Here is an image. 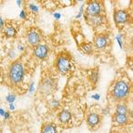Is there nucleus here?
<instances>
[{
  "instance_id": "obj_15",
  "label": "nucleus",
  "mask_w": 133,
  "mask_h": 133,
  "mask_svg": "<svg viewBox=\"0 0 133 133\" xmlns=\"http://www.w3.org/2000/svg\"><path fill=\"white\" fill-rule=\"evenodd\" d=\"M128 112L127 107L123 104H119L116 107V114H120V115H126Z\"/></svg>"
},
{
  "instance_id": "obj_2",
  "label": "nucleus",
  "mask_w": 133,
  "mask_h": 133,
  "mask_svg": "<svg viewBox=\"0 0 133 133\" xmlns=\"http://www.w3.org/2000/svg\"><path fill=\"white\" fill-rule=\"evenodd\" d=\"M129 91H130V87H129L128 83L124 81H119L115 83L112 94L115 99H123L125 97H127Z\"/></svg>"
},
{
  "instance_id": "obj_4",
  "label": "nucleus",
  "mask_w": 133,
  "mask_h": 133,
  "mask_svg": "<svg viewBox=\"0 0 133 133\" xmlns=\"http://www.w3.org/2000/svg\"><path fill=\"white\" fill-rule=\"evenodd\" d=\"M101 12V5L97 1H92L88 4L86 8V14L90 16H97L99 15Z\"/></svg>"
},
{
  "instance_id": "obj_19",
  "label": "nucleus",
  "mask_w": 133,
  "mask_h": 133,
  "mask_svg": "<svg viewBox=\"0 0 133 133\" xmlns=\"http://www.w3.org/2000/svg\"><path fill=\"white\" fill-rule=\"evenodd\" d=\"M29 8L33 11L34 12H38V8L37 6H36L35 5H29Z\"/></svg>"
},
{
  "instance_id": "obj_18",
  "label": "nucleus",
  "mask_w": 133,
  "mask_h": 133,
  "mask_svg": "<svg viewBox=\"0 0 133 133\" xmlns=\"http://www.w3.org/2000/svg\"><path fill=\"white\" fill-rule=\"evenodd\" d=\"M6 100H7L8 102H10V103H12V102L14 101V100H15V96L10 94V95L7 96V98H6Z\"/></svg>"
},
{
  "instance_id": "obj_20",
  "label": "nucleus",
  "mask_w": 133,
  "mask_h": 133,
  "mask_svg": "<svg viewBox=\"0 0 133 133\" xmlns=\"http://www.w3.org/2000/svg\"><path fill=\"white\" fill-rule=\"evenodd\" d=\"M51 107H53V108H58L59 107V101H57V100H52L51 103Z\"/></svg>"
},
{
  "instance_id": "obj_27",
  "label": "nucleus",
  "mask_w": 133,
  "mask_h": 133,
  "mask_svg": "<svg viewBox=\"0 0 133 133\" xmlns=\"http://www.w3.org/2000/svg\"><path fill=\"white\" fill-rule=\"evenodd\" d=\"M19 49H20V50H21V51L24 50V48H23V46H21V45H19Z\"/></svg>"
},
{
  "instance_id": "obj_1",
  "label": "nucleus",
  "mask_w": 133,
  "mask_h": 133,
  "mask_svg": "<svg viewBox=\"0 0 133 133\" xmlns=\"http://www.w3.org/2000/svg\"><path fill=\"white\" fill-rule=\"evenodd\" d=\"M24 76V68L21 61H17L12 64L9 69V79L14 84L20 83Z\"/></svg>"
},
{
  "instance_id": "obj_23",
  "label": "nucleus",
  "mask_w": 133,
  "mask_h": 133,
  "mask_svg": "<svg viewBox=\"0 0 133 133\" xmlns=\"http://www.w3.org/2000/svg\"><path fill=\"white\" fill-rule=\"evenodd\" d=\"M3 27H4V21L2 20L1 17H0V29H2Z\"/></svg>"
},
{
  "instance_id": "obj_16",
  "label": "nucleus",
  "mask_w": 133,
  "mask_h": 133,
  "mask_svg": "<svg viewBox=\"0 0 133 133\" xmlns=\"http://www.w3.org/2000/svg\"><path fill=\"white\" fill-rule=\"evenodd\" d=\"M82 50L83 52L87 53V54H90V53L92 51V46L91 44H83L82 45Z\"/></svg>"
},
{
  "instance_id": "obj_14",
  "label": "nucleus",
  "mask_w": 133,
  "mask_h": 133,
  "mask_svg": "<svg viewBox=\"0 0 133 133\" xmlns=\"http://www.w3.org/2000/svg\"><path fill=\"white\" fill-rule=\"evenodd\" d=\"M115 121L119 124H124L128 122V117L126 115H120L115 114Z\"/></svg>"
},
{
  "instance_id": "obj_7",
  "label": "nucleus",
  "mask_w": 133,
  "mask_h": 133,
  "mask_svg": "<svg viewBox=\"0 0 133 133\" xmlns=\"http://www.w3.org/2000/svg\"><path fill=\"white\" fill-rule=\"evenodd\" d=\"M28 40L32 45H37L40 42V35L36 30H31L28 34Z\"/></svg>"
},
{
  "instance_id": "obj_5",
  "label": "nucleus",
  "mask_w": 133,
  "mask_h": 133,
  "mask_svg": "<svg viewBox=\"0 0 133 133\" xmlns=\"http://www.w3.org/2000/svg\"><path fill=\"white\" fill-rule=\"evenodd\" d=\"M114 19H115V23H117V24H123V23L127 22L129 19H130V16H129V14L126 11L119 10L115 12Z\"/></svg>"
},
{
  "instance_id": "obj_21",
  "label": "nucleus",
  "mask_w": 133,
  "mask_h": 133,
  "mask_svg": "<svg viewBox=\"0 0 133 133\" xmlns=\"http://www.w3.org/2000/svg\"><path fill=\"white\" fill-rule=\"evenodd\" d=\"M20 16H21V19H25L26 18V12H25V11H21Z\"/></svg>"
},
{
  "instance_id": "obj_24",
  "label": "nucleus",
  "mask_w": 133,
  "mask_h": 133,
  "mask_svg": "<svg viewBox=\"0 0 133 133\" xmlns=\"http://www.w3.org/2000/svg\"><path fill=\"white\" fill-rule=\"evenodd\" d=\"M54 17H55V18H57V19H59V18H61V15H59V14H54Z\"/></svg>"
},
{
  "instance_id": "obj_12",
  "label": "nucleus",
  "mask_w": 133,
  "mask_h": 133,
  "mask_svg": "<svg viewBox=\"0 0 133 133\" xmlns=\"http://www.w3.org/2000/svg\"><path fill=\"white\" fill-rule=\"evenodd\" d=\"M71 116L72 115H71V114H70V112H68V111H66V110H63L59 114V120L62 123H66L70 121Z\"/></svg>"
},
{
  "instance_id": "obj_13",
  "label": "nucleus",
  "mask_w": 133,
  "mask_h": 133,
  "mask_svg": "<svg viewBox=\"0 0 133 133\" xmlns=\"http://www.w3.org/2000/svg\"><path fill=\"white\" fill-rule=\"evenodd\" d=\"M41 133H57L56 128H55L54 124H52V123L45 124V125L43 127Z\"/></svg>"
},
{
  "instance_id": "obj_25",
  "label": "nucleus",
  "mask_w": 133,
  "mask_h": 133,
  "mask_svg": "<svg viewBox=\"0 0 133 133\" xmlns=\"http://www.w3.org/2000/svg\"><path fill=\"white\" fill-rule=\"evenodd\" d=\"M0 115H5V112H4L3 109H0Z\"/></svg>"
},
{
  "instance_id": "obj_8",
  "label": "nucleus",
  "mask_w": 133,
  "mask_h": 133,
  "mask_svg": "<svg viewBox=\"0 0 133 133\" xmlns=\"http://www.w3.org/2000/svg\"><path fill=\"white\" fill-rule=\"evenodd\" d=\"M94 44H95V46L98 49L105 48L108 44V37L106 36L98 35L94 39Z\"/></svg>"
},
{
  "instance_id": "obj_26",
  "label": "nucleus",
  "mask_w": 133,
  "mask_h": 133,
  "mask_svg": "<svg viewBox=\"0 0 133 133\" xmlns=\"http://www.w3.org/2000/svg\"><path fill=\"white\" fill-rule=\"evenodd\" d=\"M93 98H96V99H98V98H99V96H98V95H95V96H93Z\"/></svg>"
},
{
  "instance_id": "obj_28",
  "label": "nucleus",
  "mask_w": 133,
  "mask_h": 133,
  "mask_svg": "<svg viewBox=\"0 0 133 133\" xmlns=\"http://www.w3.org/2000/svg\"><path fill=\"white\" fill-rule=\"evenodd\" d=\"M11 108H12V109H14V106H12V104H11Z\"/></svg>"
},
{
  "instance_id": "obj_10",
  "label": "nucleus",
  "mask_w": 133,
  "mask_h": 133,
  "mask_svg": "<svg viewBox=\"0 0 133 133\" xmlns=\"http://www.w3.org/2000/svg\"><path fill=\"white\" fill-rule=\"evenodd\" d=\"M3 33L6 37L10 38V37H14L16 36V29L15 28H14L12 25H6L4 27L3 29Z\"/></svg>"
},
{
  "instance_id": "obj_17",
  "label": "nucleus",
  "mask_w": 133,
  "mask_h": 133,
  "mask_svg": "<svg viewBox=\"0 0 133 133\" xmlns=\"http://www.w3.org/2000/svg\"><path fill=\"white\" fill-rule=\"evenodd\" d=\"M98 77V70H94V71H92V74H91V81H92V82H93V83L97 82Z\"/></svg>"
},
{
  "instance_id": "obj_9",
  "label": "nucleus",
  "mask_w": 133,
  "mask_h": 133,
  "mask_svg": "<svg viewBox=\"0 0 133 133\" xmlns=\"http://www.w3.org/2000/svg\"><path fill=\"white\" fill-rule=\"evenodd\" d=\"M88 22H89V24L91 26L98 27V26L102 25V23L104 22V17H102L101 15L91 16L88 19Z\"/></svg>"
},
{
  "instance_id": "obj_3",
  "label": "nucleus",
  "mask_w": 133,
  "mask_h": 133,
  "mask_svg": "<svg viewBox=\"0 0 133 133\" xmlns=\"http://www.w3.org/2000/svg\"><path fill=\"white\" fill-rule=\"evenodd\" d=\"M56 68L59 72L62 74H66L68 71L71 70L72 68V62L71 59H69V57H68L66 55H59L57 58L56 61Z\"/></svg>"
},
{
  "instance_id": "obj_11",
  "label": "nucleus",
  "mask_w": 133,
  "mask_h": 133,
  "mask_svg": "<svg viewBox=\"0 0 133 133\" xmlns=\"http://www.w3.org/2000/svg\"><path fill=\"white\" fill-rule=\"evenodd\" d=\"M99 122H100V117L97 114H91V115L87 117V123L89 124L90 126H91V127L98 125V124L99 123Z\"/></svg>"
},
{
  "instance_id": "obj_22",
  "label": "nucleus",
  "mask_w": 133,
  "mask_h": 133,
  "mask_svg": "<svg viewBox=\"0 0 133 133\" xmlns=\"http://www.w3.org/2000/svg\"><path fill=\"white\" fill-rule=\"evenodd\" d=\"M117 40H118V43H119V44H120V46L122 47V44H123V43H122V36H117Z\"/></svg>"
},
{
  "instance_id": "obj_6",
  "label": "nucleus",
  "mask_w": 133,
  "mask_h": 133,
  "mask_svg": "<svg viewBox=\"0 0 133 133\" xmlns=\"http://www.w3.org/2000/svg\"><path fill=\"white\" fill-rule=\"evenodd\" d=\"M33 53L38 59H44L48 53V47L44 44H37L34 48Z\"/></svg>"
}]
</instances>
